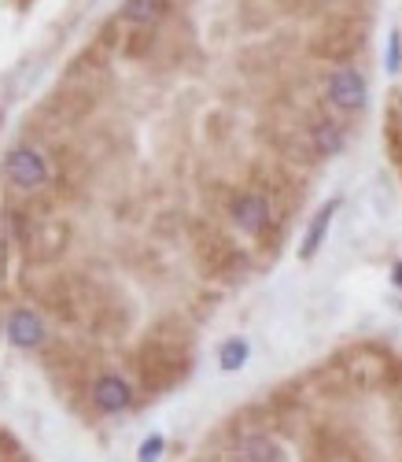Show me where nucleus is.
<instances>
[{"mask_svg": "<svg viewBox=\"0 0 402 462\" xmlns=\"http://www.w3.org/2000/svg\"><path fill=\"white\" fill-rule=\"evenodd\" d=\"M333 215H336V200H333V204H325V208H321V211L314 215V222H310V229H306V237H303V248H299V255H303V259H310V255L317 252V245H321V237H325V229H329Z\"/></svg>", "mask_w": 402, "mask_h": 462, "instance_id": "10", "label": "nucleus"}, {"mask_svg": "<svg viewBox=\"0 0 402 462\" xmlns=\"http://www.w3.org/2000/svg\"><path fill=\"white\" fill-rule=\"evenodd\" d=\"M229 215H233V222L244 229V234H251V237H262L266 229H270V222H273L270 200L262 197V192H240V197H233Z\"/></svg>", "mask_w": 402, "mask_h": 462, "instance_id": "4", "label": "nucleus"}, {"mask_svg": "<svg viewBox=\"0 0 402 462\" xmlns=\"http://www.w3.org/2000/svg\"><path fill=\"white\" fill-rule=\"evenodd\" d=\"M395 282H398V285H402V263H398V266H395Z\"/></svg>", "mask_w": 402, "mask_h": 462, "instance_id": "14", "label": "nucleus"}, {"mask_svg": "<svg viewBox=\"0 0 402 462\" xmlns=\"http://www.w3.org/2000/svg\"><path fill=\"white\" fill-rule=\"evenodd\" d=\"M167 15V0H126L123 5V19L133 26H155Z\"/></svg>", "mask_w": 402, "mask_h": 462, "instance_id": "8", "label": "nucleus"}, {"mask_svg": "<svg viewBox=\"0 0 402 462\" xmlns=\"http://www.w3.org/2000/svg\"><path fill=\"white\" fill-rule=\"evenodd\" d=\"M8 333H12L15 344L30 348V344H37V340L45 337V326H41V319H37L33 311H15V315L8 319Z\"/></svg>", "mask_w": 402, "mask_h": 462, "instance_id": "9", "label": "nucleus"}, {"mask_svg": "<svg viewBox=\"0 0 402 462\" xmlns=\"http://www.w3.org/2000/svg\"><path fill=\"white\" fill-rule=\"evenodd\" d=\"M244 359H248V344L240 340V337H233V340L225 344V348H222V370H236Z\"/></svg>", "mask_w": 402, "mask_h": 462, "instance_id": "11", "label": "nucleus"}, {"mask_svg": "<svg viewBox=\"0 0 402 462\" xmlns=\"http://www.w3.org/2000/svg\"><path fill=\"white\" fill-rule=\"evenodd\" d=\"M93 403L100 411H123L130 403V389H126V381L123 377H114V374H104L93 381Z\"/></svg>", "mask_w": 402, "mask_h": 462, "instance_id": "7", "label": "nucleus"}, {"mask_svg": "<svg viewBox=\"0 0 402 462\" xmlns=\"http://www.w3.org/2000/svg\"><path fill=\"white\" fill-rule=\"evenodd\" d=\"M159 451H163V437H151V440L141 448V458H144V462H155Z\"/></svg>", "mask_w": 402, "mask_h": 462, "instance_id": "13", "label": "nucleus"}, {"mask_svg": "<svg viewBox=\"0 0 402 462\" xmlns=\"http://www.w3.org/2000/svg\"><path fill=\"white\" fill-rule=\"evenodd\" d=\"M5 171L8 178L26 189V192H37V189H45L52 181V163L41 148H33V144H19L8 152V160H5Z\"/></svg>", "mask_w": 402, "mask_h": 462, "instance_id": "2", "label": "nucleus"}, {"mask_svg": "<svg viewBox=\"0 0 402 462\" xmlns=\"http://www.w3.org/2000/svg\"><path fill=\"white\" fill-rule=\"evenodd\" d=\"M325 97L340 111H358V107H366L370 86H366V79H361L354 67H336L329 74V82H325Z\"/></svg>", "mask_w": 402, "mask_h": 462, "instance_id": "3", "label": "nucleus"}, {"mask_svg": "<svg viewBox=\"0 0 402 462\" xmlns=\"http://www.w3.org/2000/svg\"><path fill=\"white\" fill-rule=\"evenodd\" d=\"M137 374L151 396L178 389L192 374V337H167L163 329H151L137 348Z\"/></svg>", "mask_w": 402, "mask_h": 462, "instance_id": "1", "label": "nucleus"}, {"mask_svg": "<svg viewBox=\"0 0 402 462\" xmlns=\"http://www.w3.org/2000/svg\"><path fill=\"white\" fill-rule=\"evenodd\" d=\"M398 63H402V42H398V33H391V49H388V67H391V70H398Z\"/></svg>", "mask_w": 402, "mask_h": 462, "instance_id": "12", "label": "nucleus"}, {"mask_svg": "<svg viewBox=\"0 0 402 462\" xmlns=\"http://www.w3.org/2000/svg\"><path fill=\"white\" fill-rule=\"evenodd\" d=\"M277 458H280L277 444L262 433H236L229 451V462H277Z\"/></svg>", "mask_w": 402, "mask_h": 462, "instance_id": "5", "label": "nucleus"}, {"mask_svg": "<svg viewBox=\"0 0 402 462\" xmlns=\"http://www.w3.org/2000/svg\"><path fill=\"white\" fill-rule=\"evenodd\" d=\"M306 141H310L314 156H336V152H343V144H347V134L333 119H314V126L306 130Z\"/></svg>", "mask_w": 402, "mask_h": 462, "instance_id": "6", "label": "nucleus"}]
</instances>
